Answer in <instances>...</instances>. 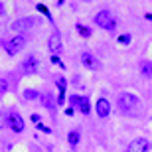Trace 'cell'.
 Instances as JSON below:
<instances>
[{
  "label": "cell",
  "mask_w": 152,
  "mask_h": 152,
  "mask_svg": "<svg viewBox=\"0 0 152 152\" xmlns=\"http://www.w3.org/2000/svg\"><path fill=\"white\" fill-rule=\"evenodd\" d=\"M36 126H38L39 130H44V132H51V129H50V126H45V124H42V123H39V124H36Z\"/></svg>",
  "instance_id": "obj_22"
},
{
  "label": "cell",
  "mask_w": 152,
  "mask_h": 152,
  "mask_svg": "<svg viewBox=\"0 0 152 152\" xmlns=\"http://www.w3.org/2000/svg\"><path fill=\"white\" fill-rule=\"evenodd\" d=\"M56 85L59 87V95H65V89H67V83H65V79H63V77H57V79H56Z\"/></svg>",
  "instance_id": "obj_15"
},
{
  "label": "cell",
  "mask_w": 152,
  "mask_h": 152,
  "mask_svg": "<svg viewBox=\"0 0 152 152\" xmlns=\"http://www.w3.org/2000/svg\"><path fill=\"white\" fill-rule=\"evenodd\" d=\"M79 138H81V134H79L77 130H71V132L67 134V140H69V144H71V146H77V144H79Z\"/></svg>",
  "instance_id": "obj_13"
},
{
  "label": "cell",
  "mask_w": 152,
  "mask_h": 152,
  "mask_svg": "<svg viewBox=\"0 0 152 152\" xmlns=\"http://www.w3.org/2000/svg\"><path fill=\"white\" fill-rule=\"evenodd\" d=\"M138 103H140V101H138V97H136V95H132V93H121L117 105H118V109H121L123 113H126V111L136 109V107H138Z\"/></svg>",
  "instance_id": "obj_3"
},
{
  "label": "cell",
  "mask_w": 152,
  "mask_h": 152,
  "mask_svg": "<svg viewBox=\"0 0 152 152\" xmlns=\"http://www.w3.org/2000/svg\"><path fill=\"white\" fill-rule=\"evenodd\" d=\"M48 45H50V51L53 53V56H57V53L61 51V36H59V32H53V34L50 36Z\"/></svg>",
  "instance_id": "obj_9"
},
{
  "label": "cell",
  "mask_w": 152,
  "mask_h": 152,
  "mask_svg": "<svg viewBox=\"0 0 152 152\" xmlns=\"http://www.w3.org/2000/svg\"><path fill=\"white\" fill-rule=\"evenodd\" d=\"M32 123H38L39 124V115H32Z\"/></svg>",
  "instance_id": "obj_24"
},
{
  "label": "cell",
  "mask_w": 152,
  "mask_h": 152,
  "mask_svg": "<svg viewBox=\"0 0 152 152\" xmlns=\"http://www.w3.org/2000/svg\"><path fill=\"white\" fill-rule=\"evenodd\" d=\"M4 124H8V115H6L4 111H0V129H2Z\"/></svg>",
  "instance_id": "obj_20"
},
{
  "label": "cell",
  "mask_w": 152,
  "mask_h": 152,
  "mask_svg": "<svg viewBox=\"0 0 152 152\" xmlns=\"http://www.w3.org/2000/svg\"><path fill=\"white\" fill-rule=\"evenodd\" d=\"M71 107H75L77 111H81L83 115H89L91 113V105H89V99L87 97H79V95H73L69 99Z\"/></svg>",
  "instance_id": "obj_5"
},
{
  "label": "cell",
  "mask_w": 152,
  "mask_h": 152,
  "mask_svg": "<svg viewBox=\"0 0 152 152\" xmlns=\"http://www.w3.org/2000/svg\"><path fill=\"white\" fill-rule=\"evenodd\" d=\"M95 109H97V115H99L101 118H105V117H109V113H111V103H109L107 99H99L97 105H95Z\"/></svg>",
  "instance_id": "obj_11"
},
{
  "label": "cell",
  "mask_w": 152,
  "mask_h": 152,
  "mask_svg": "<svg viewBox=\"0 0 152 152\" xmlns=\"http://www.w3.org/2000/svg\"><path fill=\"white\" fill-rule=\"evenodd\" d=\"M38 97H39V93H38V91H34V89H26V91H24V99H28V101L38 99Z\"/></svg>",
  "instance_id": "obj_16"
},
{
  "label": "cell",
  "mask_w": 152,
  "mask_h": 152,
  "mask_svg": "<svg viewBox=\"0 0 152 152\" xmlns=\"http://www.w3.org/2000/svg\"><path fill=\"white\" fill-rule=\"evenodd\" d=\"M42 101H44V105L48 109H53V107H56V101H53L51 93H44V95H42Z\"/></svg>",
  "instance_id": "obj_12"
},
{
  "label": "cell",
  "mask_w": 152,
  "mask_h": 152,
  "mask_svg": "<svg viewBox=\"0 0 152 152\" xmlns=\"http://www.w3.org/2000/svg\"><path fill=\"white\" fill-rule=\"evenodd\" d=\"M51 61L56 63V65H59V67H63V63L59 61V57H57V56H53V57H51Z\"/></svg>",
  "instance_id": "obj_23"
},
{
  "label": "cell",
  "mask_w": 152,
  "mask_h": 152,
  "mask_svg": "<svg viewBox=\"0 0 152 152\" xmlns=\"http://www.w3.org/2000/svg\"><path fill=\"white\" fill-rule=\"evenodd\" d=\"M4 14V6H2V2H0V16Z\"/></svg>",
  "instance_id": "obj_26"
},
{
  "label": "cell",
  "mask_w": 152,
  "mask_h": 152,
  "mask_svg": "<svg viewBox=\"0 0 152 152\" xmlns=\"http://www.w3.org/2000/svg\"><path fill=\"white\" fill-rule=\"evenodd\" d=\"M8 126H10L14 132H22L24 130V118L16 113V111H10L8 113Z\"/></svg>",
  "instance_id": "obj_6"
},
{
  "label": "cell",
  "mask_w": 152,
  "mask_h": 152,
  "mask_svg": "<svg viewBox=\"0 0 152 152\" xmlns=\"http://www.w3.org/2000/svg\"><path fill=\"white\" fill-rule=\"evenodd\" d=\"M144 18H146V20H150V22H152V12H150V14H144Z\"/></svg>",
  "instance_id": "obj_25"
},
{
  "label": "cell",
  "mask_w": 152,
  "mask_h": 152,
  "mask_svg": "<svg viewBox=\"0 0 152 152\" xmlns=\"http://www.w3.org/2000/svg\"><path fill=\"white\" fill-rule=\"evenodd\" d=\"M140 71H142L144 77H152V61H142Z\"/></svg>",
  "instance_id": "obj_14"
},
{
  "label": "cell",
  "mask_w": 152,
  "mask_h": 152,
  "mask_svg": "<svg viewBox=\"0 0 152 152\" xmlns=\"http://www.w3.org/2000/svg\"><path fill=\"white\" fill-rule=\"evenodd\" d=\"M130 42H132V36H130V34H123V36H118V44L129 45Z\"/></svg>",
  "instance_id": "obj_19"
},
{
  "label": "cell",
  "mask_w": 152,
  "mask_h": 152,
  "mask_svg": "<svg viewBox=\"0 0 152 152\" xmlns=\"http://www.w3.org/2000/svg\"><path fill=\"white\" fill-rule=\"evenodd\" d=\"M36 69H38V59H36V57H26L22 61V65H20V71H22L24 75L36 73Z\"/></svg>",
  "instance_id": "obj_8"
},
{
  "label": "cell",
  "mask_w": 152,
  "mask_h": 152,
  "mask_svg": "<svg viewBox=\"0 0 152 152\" xmlns=\"http://www.w3.org/2000/svg\"><path fill=\"white\" fill-rule=\"evenodd\" d=\"M81 63H83L87 69H93V71H95V69H101V63L97 61V57L93 56V53H89V51H83V53H81Z\"/></svg>",
  "instance_id": "obj_7"
},
{
  "label": "cell",
  "mask_w": 152,
  "mask_h": 152,
  "mask_svg": "<svg viewBox=\"0 0 152 152\" xmlns=\"http://www.w3.org/2000/svg\"><path fill=\"white\" fill-rule=\"evenodd\" d=\"M95 24L99 26V28L107 30V32H113V30L117 28V20H115V16H113V12H111V10H101V12H97Z\"/></svg>",
  "instance_id": "obj_1"
},
{
  "label": "cell",
  "mask_w": 152,
  "mask_h": 152,
  "mask_svg": "<svg viewBox=\"0 0 152 152\" xmlns=\"http://www.w3.org/2000/svg\"><path fill=\"white\" fill-rule=\"evenodd\" d=\"M77 32L83 36V38H89V36H91V28H87V26H81V24H77Z\"/></svg>",
  "instance_id": "obj_17"
},
{
  "label": "cell",
  "mask_w": 152,
  "mask_h": 152,
  "mask_svg": "<svg viewBox=\"0 0 152 152\" xmlns=\"http://www.w3.org/2000/svg\"><path fill=\"white\" fill-rule=\"evenodd\" d=\"M126 152H148V142L144 138H136L129 144Z\"/></svg>",
  "instance_id": "obj_10"
},
{
  "label": "cell",
  "mask_w": 152,
  "mask_h": 152,
  "mask_svg": "<svg viewBox=\"0 0 152 152\" xmlns=\"http://www.w3.org/2000/svg\"><path fill=\"white\" fill-rule=\"evenodd\" d=\"M36 8H38V10L42 12V14H44L45 18H50V22H51V14H50V10H48V8H45V6L42 4V2H38V4H36Z\"/></svg>",
  "instance_id": "obj_18"
},
{
  "label": "cell",
  "mask_w": 152,
  "mask_h": 152,
  "mask_svg": "<svg viewBox=\"0 0 152 152\" xmlns=\"http://www.w3.org/2000/svg\"><path fill=\"white\" fill-rule=\"evenodd\" d=\"M39 24V18L36 16H30V18H20L16 22H12V30H16V32H22V30H28L32 26H38Z\"/></svg>",
  "instance_id": "obj_4"
},
{
  "label": "cell",
  "mask_w": 152,
  "mask_h": 152,
  "mask_svg": "<svg viewBox=\"0 0 152 152\" xmlns=\"http://www.w3.org/2000/svg\"><path fill=\"white\" fill-rule=\"evenodd\" d=\"M6 89H8V81L6 79H0V93H6Z\"/></svg>",
  "instance_id": "obj_21"
},
{
  "label": "cell",
  "mask_w": 152,
  "mask_h": 152,
  "mask_svg": "<svg viewBox=\"0 0 152 152\" xmlns=\"http://www.w3.org/2000/svg\"><path fill=\"white\" fill-rule=\"evenodd\" d=\"M24 45H26V38H24L22 34H18V36H14V38L6 39L4 44H2V48L6 50V53H8V56H16L18 51L24 50Z\"/></svg>",
  "instance_id": "obj_2"
}]
</instances>
